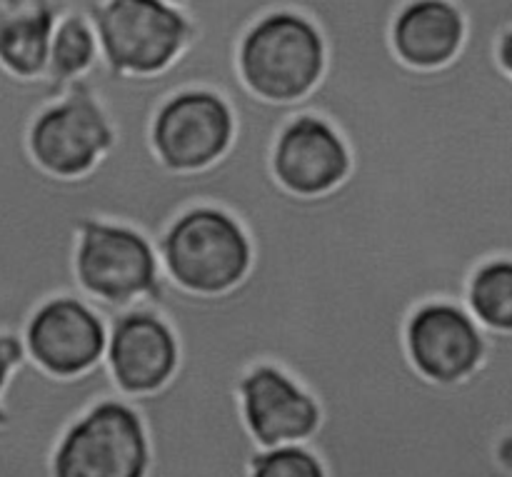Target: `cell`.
I'll use <instances>...</instances> for the list:
<instances>
[{
  "instance_id": "6da1fadb",
  "label": "cell",
  "mask_w": 512,
  "mask_h": 477,
  "mask_svg": "<svg viewBox=\"0 0 512 477\" xmlns=\"http://www.w3.org/2000/svg\"><path fill=\"white\" fill-rule=\"evenodd\" d=\"M453 3L463 48L445 68L413 70L390 45L405 0H280L318 28L323 78L273 105L245 88L233 55L215 58L203 88L230 105L235 133L198 173L160 165L148 115L113 123L83 180L88 220L158 250L180 215L215 208L250 243L248 275L228 293H188L160 265L148 295L113 310L155 315L178 343L168 385L123 395L155 470L250 475L248 373L280 370L328 418L413 368L415 310L468 313L475 270L512 260V0Z\"/></svg>"
},
{
  "instance_id": "7a4b0ae2",
  "label": "cell",
  "mask_w": 512,
  "mask_h": 477,
  "mask_svg": "<svg viewBox=\"0 0 512 477\" xmlns=\"http://www.w3.org/2000/svg\"><path fill=\"white\" fill-rule=\"evenodd\" d=\"M323 70L325 45L318 28L303 15L280 8V3L238 45L240 80L263 103L290 105L308 98Z\"/></svg>"
},
{
  "instance_id": "3957f363",
  "label": "cell",
  "mask_w": 512,
  "mask_h": 477,
  "mask_svg": "<svg viewBox=\"0 0 512 477\" xmlns=\"http://www.w3.org/2000/svg\"><path fill=\"white\" fill-rule=\"evenodd\" d=\"M155 255L165 275L195 295L228 293L250 270V243L243 228L215 208H193L180 215Z\"/></svg>"
},
{
  "instance_id": "277c9868",
  "label": "cell",
  "mask_w": 512,
  "mask_h": 477,
  "mask_svg": "<svg viewBox=\"0 0 512 477\" xmlns=\"http://www.w3.org/2000/svg\"><path fill=\"white\" fill-rule=\"evenodd\" d=\"M105 65L123 75L163 73L190 28L170 0H80Z\"/></svg>"
},
{
  "instance_id": "5b68a950",
  "label": "cell",
  "mask_w": 512,
  "mask_h": 477,
  "mask_svg": "<svg viewBox=\"0 0 512 477\" xmlns=\"http://www.w3.org/2000/svg\"><path fill=\"white\" fill-rule=\"evenodd\" d=\"M160 260L153 245L135 230L110 223L80 228L75 278L90 295L88 308L123 310L150 293Z\"/></svg>"
},
{
  "instance_id": "8992f818",
  "label": "cell",
  "mask_w": 512,
  "mask_h": 477,
  "mask_svg": "<svg viewBox=\"0 0 512 477\" xmlns=\"http://www.w3.org/2000/svg\"><path fill=\"white\" fill-rule=\"evenodd\" d=\"M148 438L133 408L120 400L95 405L60 440L53 477H145Z\"/></svg>"
},
{
  "instance_id": "52a82bcc",
  "label": "cell",
  "mask_w": 512,
  "mask_h": 477,
  "mask_svg": "<svg viewBox=\"0 0 512 477\" xmlns=\"http://www.w3.org/2000/svg\"><path fill=\"white\" fill-rule=\"evenodd\" d=\"M235 120L213 90H183L158 108L150 128L155 158L173 173H198L228 153Z\"/></svg>"
},
{
  "instance_id": "ba28073f",
  "label": "cell",
  "mask_w": 512,
  "mask_h": 477,
  "mask_svg": "<svg viewBox=\"0 0 512 477\" xmlns=\"http://www.w3.org/2000/svg\"><path fill=\"white\" fill-rule=\"evenodd\" d=\"M110 145L113 130L83 75L58 105L35 118L28 133V150L35 165L55 178H80L90 173Z\"/></svg>"
},
{
  "instance_id": "9c48e42d",
  "label": "cell",
  "mask_w": 512,
  "mask_h": 477,
  "mask_svg": "<svg viewBox=\"0 0 512 477\" xmlns=\"http://www.w3.org/2000/svg\"><path fill=\"white\" fill-rule=\"evenodd\" d=\"M25 350L53 378H78L105 358L108 330L85 303L55 298L30 318Z\"/></svg>"
},
{
  "instance_id": "30bf717a",
  "label": "cell",
  "mask_w": 512,
  "mask_h": 477,
  "mask_svg": "<svg viewBox=\"0 0 512 477\" xmlns=\"http://www.w3.org/2000/svg\"><path fill=\"white\" fill-rule=\"evenodd\" d=\"M405 350L425 380L453 385L478 368L485 345L473 315L448 303H430L405 325Z\"/></svg>"
},
{
  "instance_id": "8fae6325",
  "label": "cell",
  "mask_w": 512,
  "mask_h": 477,
  "mask_svg": "<svg viewBox=\"0 0 512 477\" xmlns=\"http://www.w3.org/2000/svg\"><path fill=\"white\" fill-rule=\"evenodd\" d=\"M105 330V360L120 395H150L168 385L178 368V343L163 320L150 313H120Z\"/></svg>"
},
{
  "instance_id": "7c38bea8",
  "label": "cell",
  "mask_w": 512,
  "mask_h": 477,
  "mask_svg": "<svg viewBox=\"0 0 512 477\" xmlns=\"http://www.w3.org/2000/svg\"><path fill=\"white\" fill-rule=\"evenodd\" d=\"M240 413L260 450L300 445L318 430L320 408L280 370L255 368L238 388Z\"/></svg>"
},
{
  "instance_id": "4fadbf2b",
  "label": "cell",
  "mask_w": 512,
  "mask_h": 477,
  "mask_svg": "<svg viewBox=\"0 0 512 477\" xmlns=\"http://www.w3.org/2000/svg\"><path fill=\"white\" fill-rule=\"evenodd\" d=\"M465 23L453 0H405L390 33L393 53L413 70L445 68L463 48Z\"/></svg>"
},
{
  "instance_id": "5bb4252c",
  "label": "cell",
  "mask_w": 512,
  "mask_h": 477,
  "mask_svg": "<svg viewBox=\"0 0 512 477\" xmlns=\"http://www.w3.org/2000/svg\"><path fill=\"white\" fill-rule=\"evenodd\" d=\"M68 5L70 0H0V65L15 78H40Z\"/></svg>"
},
{
  "instance_id": "9a60e30c",
  "label": "cell",
  "mask_w": 512,
  "mask_h": 477,
  "mask_svg": "<svg viewBox=\"0 0 512 477\" xmlns=\"http://www.w3.org/2000/svg\"><path fill=\"white\" fill-rule=\"evenodd\" d=\"M100 55L98 38L85 18L80 0H70L68 13L55 25L53 40H50V55L45 75L60 80V83H73L80 75H85Z\"/></svg>"
},
{
  "instance_id": "2e32d148",
  "label": "cell",
  "mask_w": 512,
  "mask_h": 477,
  "mask_svg": "<svg viewBox=\"0 0 512 477\" xmlns=\"http://www.w3.org/2000/svg\"><path fill=\"white\" fill-rule=\"evenodd\" d=\"M468 313L493 333H512V260H493L475 270L468 285Z\"/></svg>"
},
{
  "instance_id": "e0dca14e",
  "label": "cell",
  "mask_w": 512,
  "mask_h": 477,
  "mask_svg": "<svg viewBox=\"0 0 512 477\" xmlns=\"http://www.w3.org/2000/svg\"><path fill=\"white\" fill-rule=\"evenodd\" d=\"M250 477H325V470L320 460L300 445H283L275 450H260Z\"/></svg>"
},
{
  "instance_id": "ac0fdd59",
  "label": "cell",
  "mask_w": 512,
  "mask_h": 477,
  "mask_svg": "<svg viewBox=\"0 0 512 477\" xmlns=\"http://www.w3.org/2000/svg\"><path fill=\"white\" fill-rule=\"evenodd\" d=\"M28 363V350H25V340L13 338V335H0V400H3V390L8 385L10 373ZM10 420L5 415L3 403H0V428H5Z\"/></svg>"
}]
</instances>
